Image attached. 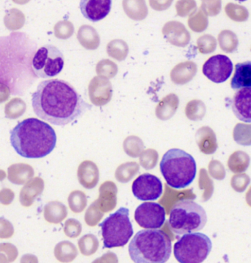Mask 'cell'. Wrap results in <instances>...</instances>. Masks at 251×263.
<instances>
[{
    "label": "cell",
    "mask_w": 251,
    "mask_h": 263,
    "mask_svg": "<svg viewBox=\"0 0 251 263\" xmlns=\"http://www.w3.org/2000/svg\"><path fill=\"white\" fill-rule=\"evenodd\" d=\"M163 33L168 42L178 47L189 44L190 35L184 25L178 22H170L164 27Z\"/></svg>",
    "instance_id": "15"
},
{
    "label": "cell",
    "mask_w": 251,
    "mask_h": 263,
    "mask_svg": "<svg viewBox=\"0 0 251 263\" xmlns=\"http://www.w3.org/2000/svg\"><path fill=\"white\" fill-rule=\"evenodd\" d=\"M218 41L220 48L225 52L230 53L235 51L238 46V39L235 32L224 30L220 33Z\"/></svg>",
    "instance_id": "21"
},
{
    "label": "cell",
    "mask_w": 251,
    "mask_h": 263,
    "mask_svg": "<svg viewBox=\"0 0 251 263\" xmlns=\"http://www.w3.org/2000/svg\"><path fill=\"white\" fill-rule=\"evenodd\" d=\"M135 221L142 228L147 230H158L166 221V212L163 206L158 203H142L136 209Z\"/></svg>",
    "instance_id": "9"
},
{
    "label": "cell",
    "mask_w": 251,
    "mask_h": 263,
    "mask_svg": "<svg viewBox=\"0 0 251 263\" xmlns=\"http://www.w3.org/2000/svg\"><path fill=\"white\" fill-rule=\"evenodd\" d=\"M197 66L194 62L187 61L177 65L171 71V79L176 84L189 83L195 76Z\"/></svg>",
    "instance_id": "17"
},
{
    "label": "cell",
    "mask_w": 251,
    "mask_h": 263,
    "mask_svg": "<svg viewBox=\"0 0 251 263\" xmlns=\"http://www.w3.org/2000/svg\"><path fill=\"white\" fill-rule=\"evenodd\" d=\"M160 170L170 187L183 189L190 185L195 179L197 164L189 153L179 148H172L164 155Z\"/></svg>",
    "instance_id": "4"
},
{
    "label": "cell",
    "mask_w": 251,
    "mask_h": 263,
    "mask_svg": "<svg viewBox=\"0 0 251 263\" xmlns=\"http://www.w3.org/2000/svg\"><path fill=\"white\" fill-rule=\"evenodd\" d=\"M206 114V106L201 100H194L187 104L186 114L189 119L201 120Z\"/></svg>",
    "instance_id": "23"
},
{
    "label": "cell",
    "mask_w": 251,
    "mask_h": 263,
    "mask_svg": "<svg viewBox=\"0 0 251 263\" xmlns=\"http://www.w3.org/2000/svg\"><path fill=\"white\" fill-rule=\"evenodd\" d=\"M178 97L174 93L167 96L156 107V115L160 119H168L175 114L178 107Z\"/></svg>",
    "instance_id": "19"
},
{
    "label": "cell",
    "mask_w": 251,
    "mask_h": 263,
    "mask_svg": "<svg viewBox=\"0 0 251 263\" xmlns=\"http://www.w3.org/2000/svg\"><path fill=\"white\" fill-rule=\"evenodd\" d=\"M225 13L230 20L236 22H244L248 18L249 13L245 7L230 3L225 6Z\"/></svg>",
    "instance_id": "25"
},
{
    "label": "cell",
    "mask_w": 251,
    "mask_h": 263,
    "mask_svg": "<svg viewBox=\"0 0 251 263\" xmlns=\"http://www.w3.org/2000/svg\"><path fill=\"white\" fill-rule=\"evenodd\" d=\"M32 106L38 117L56 126L73 123L91 109L73 85L59 79L41 82L32 95Z\"/></svg>",
    "instance_id": "1"
},
{
    "label": "cell",
    "mask_w": 251,
    "mask_h": 263,
    "mask_svg": "<svg viewBox=\"0 0 251 263\" xmlns=\"http://www.w3.org/2000/svg\"><path fill=\"white\" fill-rule=\"evenodd\" d=\"M132 192L138 200L155 201L163 194V184L156 176L143 174L133 182Z\"/></svg>",
    "instance_id": "10"
},
{
    "label": "cell",
    "mask_w": 251,
    "mask_h": 263,
    "mask_svg": "<svg viewBox=\"0 0 251 263\" xmlns=\"http://www.w3.org/2000/svg\"><path fill=\"white\" fill-rule=\"evenodd\" d=\"M216 39L209 35H205L198 39V47L200 52L203 54H208L216 49Z\"/></svg>",
    "instance_id": "26"
},
{
    "label": "cell",
    "mask_w": 251,
    "mask_h": 263,
    "mask_svg": "<svg viewBox=\"0 0 251 263\" xmlns=\"http://www.w3.org/2000/svg\"><path fill=\"white\" fill-rule=\"evenodd\" d=\"M220 2H203L202 8L203 13L208 16H214L218 14L220 11Z\"/></svg>",
    "instance_id": "27"
},
{
    "label": "cell",
    "mask_w": 251,
    "mask_h": 263,
    "mask_svg": "<svg viewBox=\"0 0 251 263\" xmlns=\"http://www.w3.org/2000/svg\"><path fill=\"white\" fill-rule=\"evenodd\" d=\"M64 66L62 52L52 44L39 48L32 60V71L39 78H53L61 72Z\"/></svg>",
    "instance_id": "8"
},
{
    "label": "cell",
    "mask_w": 251,
    "mask_h": 263,
    "mask_svg": "<svg viewBox=\"0 0 251 263\" xmlns=\"http://www.w3.org/2000/svg\"><path fill=\"white\" fill-rule=\"evenodd\" d=\"M232 110L239 120L251 123V88H242L236 92Z\"/></svg>",
    "instance_id": "14"
},
{
    "label": "cell",
    "mask_w": 251,
    "mask_h": 263,
    "mask_svg": "<svg viewBox=\"0 0 251 263\" xmlns=\"http://www.w3.org/2000/svg\"><path fill=\"white\" fill-rule=\"evenodd\" d=\"M212 249L207 235L192 232L183 235L174 245V256L179 263H202Z\"/></svg>",
    "instance_id": "7"
},
{
    "label": "cell",
    "mask_w": 251,
    "mask_h": 263,
    "mask_svg": "<svg viewBox=\"0 0 251 263\" xmlns=\"http://www.w3.org/2000/svg\"><path fill=\"white\" fill-rule=\"evenodd\" d=\"M11 146L22 158H43L56 148L57 136L47 123L35 118L20 121L11 132Z\"/></svg>",
    "instance_id": "2"
},
{
    "label": "cell",
    "mask_w": 251,
    "mask_h": 263,
    "mask_svg": "<svg viewBox=\"0 0 251 263\" xmlns=\"http://www.w3.org/2000/svg\"><path fill=\"white\" fill-rule=\"evenodd\" d=\"M112 5L111 0H81L80 9L85 18L92 22H97L109 14Z\"/></svg>",
    "instance_id": "13"
},
{
    "label": "cell",
    "mask_w": 251,
    "mask_h": 263,
    "mask_svg": "<svg viewBox=\"0 0 251 263\" xmlns=\"http://www.w3.org/2000/svg\"><path fill=\"white\" fill-rule=\"evenodd\" d=\"M101 228L104 247L107 249L122 247L134 235L129 210L120 208L99 224Z\"/></svg>",
    "instance_id": "6"
},
{
    "label": "cell",
    "mask_w": 251,
    "mask_h": 263,
    "mask_svg": "<svg viewBox=\"0 0 251 263\" xmlns=\"http://www.w3.org/2000/svg\"><path fill=\"white\" fill-rule=\"evenodd\" d=\"M195 8L194 2H177L176 8L177 14L185 16Z\"/></svg>",
    "instance_id": "28"
},
{
    "label": "cell",
    "mask_w": 251,
    "mask_h": 263,
    "mask_svg": "<svg viewBox=\"0 0 251 263\" xmlns=\"http://www.w3.org/2000/svg\"><path fill=\"white\" fill-rule=\"evenodd\" d=\"M234 138L239 144L251 146V124H237L234 129Z\"/></svg>",
    "instance_id": "22"
},
{
    "label": "cell",
    "mask_w": 251,
    "mask_h": 263,
    "mask_svg": "<svg viewBox=\"0 0 251 263\" xmlns=\"http://www.w3.org/2000/svg\"><path fill=\"white\" fill-rule=\"evenodd\" d=\"M233 71V63L223 54L212 56L203 64V73L215 83H222L230 78Z\"/></svg>",
    "instance_id": "11"
},
{
    "label": "cell",
    "mask_w": 251,
    "mask_h": 263,
    "mask_svg": "<svg viewBox=\"0 0 251 263\" xmlns=\"http://www.w3.org/2000/svg\"><path fill=\"white\" fill-rule=\"evenodd\" d=\"M113 93L111 82L104 77H95L88 85V96L93 105L103 106L112 100Z\"/></svg>",
    "instance_id": "12"
},
{
    "label": "cell",
    "mask_w": 251,
    "mask_h": 263,
    "mask_svg": "<svg viewBox=\"0 0 251 263\" xmlns=\"http://www.w3.org/2000/svg\"><path fill=\"white\" fill-rule=\"evenodd\" d=\"M250 158L247 154L243 152H236L228 160V167L232 172H242L248 167Z\"/></svg>",
    "instance_id": "20"
},
{
    "label": "cell",
    "mask_w": 251,
    "mask_h": 263,
    "mask_svg": "<svg viewBox=\"0 0 251 263\" xmlns=\"http://www.w3.org/2000/svg\"><path fill=\"white\" fill-rule=\"evenodd\" d=\"M233 89L251 88V61L237 63L235 72L230 82Z\"/></svg>",
    "instance_id": "16"
},
{
    "label": "cell",
    "mask_w": 251,
    "mask_h": 263,
    "mask_svg": "<svg viewBox=\"0 0 251 263\" xmlns=\"http://www.w3.org/2000/svg\"><path fill=\"white\" fill-rule=\"evenodd\" d=\"M170 230L177 235L198 232L207 222L203 206L190 199H182L172 206L169 218Z\"/></svg>",
    "instance_id": "5"
},
{
    "label": "cell",
    "mask_w": 251,
    "mask_h": 263,
    "mask_svg": "<svg viewBox=\"0 0 251 263\" xmlns=\"http://www.w3.org/2000/svg\"><path fill=\"white\" fill-rule=\"evenodd\" d=\"M189 26L194 32H202L208 26V20L201 11H193L189 18Z\"/></svg>",
    "instance_id": "24"
},
{
    "label": "cell",
    "mask_w": 251,
    "mask_h": 263,
    "mask_svg": "<svg viewBox=\"0 0 251 263\" xmlns=\"http://www.w3.org/2000/svg\"><path fill=\"white\" fill-rule=\"evenodd\" d=\"M129 251L135 263H166L171 255L172 241L163 230H140L130 242Z\"/></svg>",
    "instance_id": "3"
},
{
    "label": "cell",
    "mask_w": 251,
    "mask_h": 263,
    "mask_svg": "<svg viewBox=\"0 0 251 263\" xmlns=\"http://www.w3.org/2000/svg\"><path fill=\"white\" fill-rule=\"evenodd\" d=\"M197 143L203 153L213 154L218 148L216 136L211 128L208 126L201 128L197 133Z\"/></svg>",
    "instance_id": "18"
}]
</instances>
